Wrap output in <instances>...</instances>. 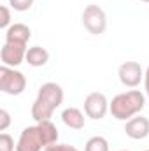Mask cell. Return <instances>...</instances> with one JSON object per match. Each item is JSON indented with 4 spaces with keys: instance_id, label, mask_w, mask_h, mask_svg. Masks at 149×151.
Here are the masks:
<instances>
[{
    "instance_id": "obj_1",
    "label": "cell",
    "mask_w": 149,
    "mask_h": 151,
    "mask_svg": "<svg viewBox=\"0 0 149 151\" xmlns=\"http://www.w3.org/2000/svg\"><path fill=\"white\" fill-rule=\"evenodd\" d=\"M58 130L56 127L51 123V119L47 121H39L34 127H27L16 144V151H40L46 150L47 146L54 144L58 141Z\"/></svg>"
},
{
    "instance_id": "obj_2",
    "label": "cell",
    "mask_w": 149,
    "mask_h": 151,
    "mask_svg": "<svg viewBox=\"0 0 149 151\" xmlns=\"http://www.w3.org/2000/svg\"><path fill=\"white\" fill-rule=\"evenodd\" d=\"M63 102V88L56 83H44L39 88V95L32 106V118L35 121H47Z\"/></svg>"
},
{
    "instance_id": "obj_3",
    "label": "cell",
    "mask_w": 149,
    "mask_h": 151,
    "mask_svg": "<svg viewBox=\"0 0 149 151\" xmlns=\"http://www.w3.org/2000/svg\"><path fill=\"white\" fill-rule=\"evenodd\" d=\"M144 106H146L144 93H140L139 90H130V91L119 93L112 99V102L109 104V111L116 119L126 121V119H132L133 116H137L144 109Z\"/></svg>"
},
{
    "instance_id": "obj_4",
    "label": "cell",
    "mask_w": 149,
    "mask_h": 151,
    "mask_svg": "<svg viewBox=\"0 0 149 151\" xmlns=\"http://www.w3.org/2000/svg\"><path fill=\"white\" fill-rule=\"evenodd\" d=\"M27 88V77L23 72L14 70L12 67H0V90L7 95H19Z\"/></svg>"
},
{
    "instance_id": "obj_5",
    "label": "cell",
    "mask_w": 149,
    "mask_h": 151,
    "mask_svg": "<svg viewBox=\"0 0 149 151\" xmlns=\"http://www.w3.org/2000/svg\"><path fill=\"white\" fill-rule=\"evenodd\" d=\"M82 25L93 35H102L107 28V16L97 4H90L82 11Z\"/></svg>"
},
{
    "instance_id": "obj_6",
    "label": "cell",
    "mask_w": 149,
    "mask_h": 151,
    "mask_svg": "<svg viewBox=\"0 0 149 151\" xmlns=\"http://www.w3.org/2000/svg\"><path fill=\"white\" fill-rule=\"evenodd\" d=\"M27 44H21V42H5L4 47L0 49V60H2V65H7V67H18L23 63V60L27 58Z\"/></svg>"
},
{
    "instance_id": "obj_7",
    "label": "cell",
    "mask_w": 149,
    "mask_h": 151,
    "mask_svg": "<svg viewBox=\"0 0 149 151\" xmlns=\"http://www.w3.org/2000/svg\"><path fill=\"white\" fill-rule=\"evenodd\" d=\"M109 111V102L107 97L100 91H91L84 99V113L91 119H102Z\"/></svg>"
},
{
    "instance_id": "obj_8",
    "label": "cell",
    "mask_w": 149,
    "mask_h": 151,
    "mask_svg": "<svg viewBox=\"0 0 149 151\" xmlns=\"http://www.w3.org/2000/svg\"><path fill=\"white\" fill-rule=\"evenodd\" d=\"M117 76H119V81L128 86V88H135L140 84V81L144 79V70L140 67V63L137 62H125L119 65L117 69Z\"/></svg>"
},
{
    "instance_id": "obj_9",
    "label": "cell",
    "mask_w": 149,
    "mask_h": 151,
    "mask_svg": "<svg viewBox=\"0 0 149 151\" xmlns=\"http://www.w3.org/2000/svg\"><path fill=\"white\" fill-rule=\"evenodd\" d=\"M125 132L130 139H135V141L146 139L149 135V119L144 116H133L132 119L126 121Z\"/></svg>"
},
{
    "instance_id": "obj_10",
    "label": "cell",
    "mask_w": 149,
    "mask_h": 151,
    "mask_svg": "<svg viewBox=\"0 0 149 151\" xmlns=\"http://www.w3.org/2000/svg\"><path fill=\"white\" fill-rule=\"evenodd\" d=\"M32 37V30L25 23H14L5 30V42H21L27 44Z\"/></svg>"
},
{
    "instance_id": "obj_11",
    "label": "cell",
    "mask_w": 149,
    "mask_h": 151,
    "mask_svg": "<svg viewBox=\"0 0 149 151\" xmlns=\"http://www.w3.org/2000/svg\"><path fill=\"white\" fill-rule=\"evenodd\" d=\"M62 119L63 123L72 128V130H81L84 128V114L81 113L77 107H67L63 113H62Z\"/></svg>"
},
{
    "instance_id": "obj_12",
    "label": "cell",
    "mask_w": 149,
    "mask_h": 151,
    "mask_svg": "<svg viewBox=\"0 0 149 151\" xmlns=\"http://www.w3.org/2000/svg\"><path fill=\"white\" fill-rule=\"evenodd\" d=\"M25 60L32 67H44L47 63V60H49V53L40 46H34V47H28Z\"/></svg>"
},
{
    "instance_id": "obj_13",
    "label": "cell",
    "mask_w": 149,
    "mask_h": 151,
    "mask_svg": "<svg viewBox=\"0 0 149 151\" xmlns=\"http://www.w3.org/2000/svg\"><path fill=\"white\" fill-rule=\"evenodd\" d=\"M84 151H109V142H107L105 137L95 135V137H91V139L86 142Z\"/></svg>"
},
{
    "instance_id": "obj_14",
    "label": "cell",
    "mask_w": 149,
    "mask_h": 151,
    "mask_svg": "<svg viewBox=\"0 0 149 151\" xmlns=\"http://www.w3.org/2000/svg\"><path fill=\"white\" fill-rule=\"evenodd\" d=\"M9 5L14 9V11H28L32 5H34V0H9Z\"/></svg>"
},
{
    "instance_id": "obj_15",
    "label": "cell",
    "mask_w": 149,
    "mask_h": 151,
    "mask_svg": "<svg viewBox=\"0 0 149 151\" xmlns=\"http://www.w3.org/2000/svg\"><path fill=\"white\" fill-rule=\"evenodd\" d=\"M0 151H14V141L5 132L0 135Z\"/></svg>"
},
{
    "instance_id": "obj_16",
    "label": "cell",
    "mask_w": 149,
    "mask_h": 151,
    "mask_svg": "<svg viewBox=\"0 0 149 151\" xmlns=\"http://www.w3.org/2000/svg\"><path fill=\"white\" fill-rule=\"evenodd\" d=\"M0 12H2V18H0V27L7 30V28L11 27V25H9V23H11V12H9V9H7L5 5H2V7H0Z\"/></svg>"
},
{
    "instance_id": "obj_17",
    "label": "cell",
    "mask_w": 149,
    "mask_h": 151,
    "mask_svg": "<svg viewBox=\"0 0 149 151\" xmlns=\"http://www.w3.org/2000/svg\"><path fill=\"white\" fill-rule=\"evenodd\" d=\"M44 151H79V150L70 146V144H58V142H54V144L47 146Z\"/></svg>"
},
{
    "instance_id": "obj_18",
    "label": "cell",
    "mask_w": 149,
    "mask_h": 151,
    "mask_svg": "<svg viewBox=\"0 0 149 151\" xmlns=\"http://www.w3.org/2000/svg\"><path fill=\"white\" fill-rule=\"evenodd\" d=\"M9 125H11V116H9V113H7L5 109H2V111H0V130L5 132Z\"/></svg>"
},
{
    "instance_id": "obj_19",
    "label": "cell",
    "mask_w": 149,
    "mask_h": 151,
    "mask_svg": "<svg viewBox=\"0 0 149 151\" xmlns=\"http://www.w3.org/2000/svg\"><path fill=\"white\" fill-rule=\"evenodd\" d=\"M144 86H146V93L149 97V67H148V70L144 72Z\"/></svg>"
},
{
    "instance_id": "obj_20",
    "label": "cell",
    "mask_w": 149,
    "mask_h": 151,
    "mask_svg": "<svg viewBox=\"0 0 149 151\" xmlns=\"http://www.w3.org/2000/svg\"><path fill=\"white\" fill-rule=\"evenodd\" d=\"M140 2H146V4H149V0H140Z\"/></svg>"
},
{
    "instance_id": "obj_21",
    "label": "cell",
    "mask_w": 149,
    "mask_h": 151,
    "mask_svg": "<svg viewBox=\"0 0 149 151\" xmlns=\"http://www.w3.org/2000/svg\"><path fill=\"white\" fill-rule=\"evenodd\" d=\"M121 151H128V150H121Z\"/></svg>"
},
{
    "instance_id": "obj_22",
    "label": "cell",
    "mask_w": 149,
    "mask_h": 151,
    "mask_svg": "<svg viewBox=\"0 0 149 151\" xmlns=\"http://www.w3.org/2000/svg\"><path fill=\"white\" fill-rule=\"evenodd\" d=\"M146 151H149V150H146Z\"/></svg>"
}]
</instances>
